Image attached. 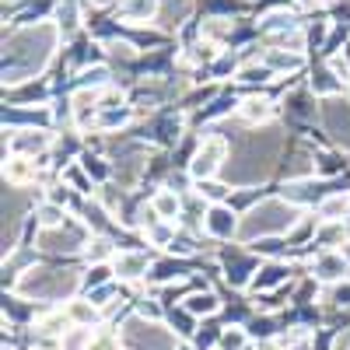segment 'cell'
I'll use <instances>...</instances> for the list:
<instances>
[{
  "instance_id": "obj_6",
  "label": "cell",
  "mask_w": 350,
  "mask_h": 350,
  "mask_svg": "<svg viewBox=\"0 0 350 350\" xmlns=\"http://www.w3.org/2000/svg\"><path fill=\"white\" fill-rule=\"evenodd\" d=\"M319 112H323L326 133L340 144L343 151H350V102L347 98H326Z\"/></svg>"
},
{
  "instance_id": "obj_9",
  "label": "cell",
  "mask_w": 350,
  "mask_h": 350,
  "mask_svg": "<svg viewBox=\"0 0 350 350\" xmlns=\"http://www.w3.org/2000/svg\"><path fill=\"white\" fill-rule=\"evenodd\" d=\"M224 267H228V280L235 284V287H242L249 280V273H256V259L249 252L231 245V249H224Z\"/></svg>"
},
{
  "instance_id": "obj_26",
  "label": "cell",
  "mask_w": 350,
  "mask_h": 350,
  "mask_svg": "<svg viewBox=\"0 0 350 350\" xmlns=\"http://www.w3.org/2000/svg\"><path fill=\"white\" fill-rule=\"evenodd\" d=\"M267 67L270 70H298L301 67V56L291 53V49H280V53H270L267 56Z\"/></svg>"
},
{
  "instance_id": "obj_48",
  "label": "cell",
  "mask_w": 350,
  "mask_h": 350,
  "mask_svg": "<svg viewBox=\"0 0 350 350\" xmlns=\"http://www.w3.org/2000/svg\"><path fill=\"white\" fill-rule=\"evenodd\" d=\"M179 350H189V347H179Z\"/></svg>"
},
{
  "instance_id": "obj_39",
  "label": "cell",
  "mask_w": 350,
  "mask_h": 350,
  "mask_svg": "<svg viewBox=\"0 0 350 350\" xmlns=\"http://www.w3.org/2000/svg\"><path fill=\"white\" fill-rule=\"evenodd\" d=\"M221 343H224L228 350H242V347H245V333H239V329H235V333H224Z\"/></svg>"
},
{
  "instance_id": "obj_43",
  "label": "cell",
  "mask_w": 350,
  "mask_h": 350,
  "mask_svg": "<svg viewBox=\"0 0 350 350\" xmlns=\"http://www.w3.org/2000/svg\"><path fill=\"white\" fill-rule=\"evenodd\" d=\"M92 245H95V249H88V252H92L95 259H105V256H109V242H105V239H95Z\"/></svg>"
},
{
  "instance_id": "obj_11",
  "label": "cell",
  "mask_w": 350,
  "mask_h": 350,
  "mask_svg": "<svg viewBox=\"0 0 350 350\" xmlns=\"http://www.w3.org/2000/svg\"><path fill=\"white\" fill-rule=\"evenodd\" d=\"M112 270L120 280H140V277H148V256L144 252H120L112 262Z\"/></svg>"
},
{
  "instance_id": "obj_17",
  "label": "cell",
  "mask_w": 350,
  "mask_h": 350,
  "mask_svg": "<svg viewBox=\"0 0 350 350\" xmlns=\"http://www.w3.org/2000/svg\"><path fill=\"white\" fill-rule=\"evenodd\" d=\"M193 11V4L189 0H165V8L158 11V21L165 25V28H175V25H183V18Z\"/></svg>"
},
{
  "instance_id": "obj_37",
  "label": "cell",
  "mask_w": 350,
  "mask_h": 350,
  "mask_svg": "<svg viewBox=\"0 0 350 350\" xmlns=\"http://www.w3.org/2000/svg\"><path fill=\"white\" fill-rule=\"evenodd\" d=\"M67 179H70V186H74V189H81V193L92 189V183H88V175H84L81 168H70V172H67Z\"/></svg>"
},
{
  "instance_id": "obj_13",
  "label": "cell",
  "mask_w": 350,
  "mask_h": 350,
  "mask_svg": "<svg viewBox=\"0 0 350 350\" xmlns=\"http://www.w3.org/2000/svg\"><path fill=\"white\" fill-rule=\"evenodd\" d=\"M347 273H350L347 259L336 256V252H323V256L315 259V277H319V280H343Z\"/></svg>"
},
{
  "instance_id": "obj_2",
  "label": "cell",
  "mask_w": 350,
  "mask_h": 350,
  "mask_svg": "<svg viewBox=\"0 0 350 350\" xmlns=\"http://www.w3.org/2000/svg\"><path fill=\"white\" fill-rule=\"evenodd\" d=\"M56 28L60 25H39L32 32H14L8 42H4V81L8 84H18V81H28V74L39 70L49 53H53V42H56Z\"/></svg>"
},
{
  "instance_id": "obj_23",
  "label": "cell",
  "mask_w": 350,
  "mask_h": 350,
  "mask_svg": "<svg viewBox=\"0 0 350 350\" xmlns=\"http://www.w3.org/2000/svg\"><path fill=\"white\" fill-rule=\"evenodd\" d=\"M67 315H70V323H77V326H92L98 319V305L95 301H70Z\"/></svg>"
},
{
  "instance_id": "obj_34",
  "label": "cell",
  "mask_w": 350,
  "mask_h": 350,
  "mask_svg": "<svg viewBox=\"0 0 350 350\" xmlns=\"http://www.w3.org/2000/svg\"><path fill=\"white\" fill-rule=\"evenodd\" d=\"M105 77H109V70H105V67H88V70L81 74L84 88H92V92H95L98 84H105Z\"/></svg>"
},
{
  "instance_id": "obj_45",
  "label": "cell",
  "mask_w": 350,
  "mask_h": 350,
  "mask_svg": "<svg viewBox=\"0 0 350 350\" xmlns=\"http://www.w3.org/2000/svg\"><path fill=\"white\" fill-rule=\"evenodd\" d=\"M333 350H350V329H347V333H340V336L333 340Z\"/></svg>"
},
{
  "instance_id": "obj_44",
  "label": "cell",
  "mask_w": 350,
  "mask_h": 350,
  "mask_svg": "<svg viewBox=\"0 0 350 350\" xmlns=\"http://www.w3.org/2000/svg\"><path fill=\"white\" fill-rule=\"evenodd\" d=\"M333 301L336 305H350V287H336L333 291Z\"/></svg>"
},
{
  "instance_id": "obj_21",
  "label": "cell",
  "mask_w": 350,
  "mask_h": 350,
  "mask_svg": "<svg viewBox=\"0 0 350 350\" xmlns=\"http://www.w3.org/2000/svg\"><path fill=\"white\" fill-rule=\"evenodd\" d=\"M70 315L67 312H49V315H42L39 319V333H46V336H60V333H70Z\"/></svg>"
},
{
  "instance_id": "obj_46",
  "label": "cell",
  "mask_w": 350,
  "mask_h": 350,
  "mask_svg": "<svg viewBox=\"0 0 350 350\" xmlns=\"http://www.w3.org/2000/svg\"><path fill=\"white\" fill-rule=\"evenodd\" d=\"M92 4H98V8H109V4H116V0H92Z\"/></svg>"
},
{
  "instance_id": "obj_14",
  "label": "cell",
  "mask_w": 350,
  "mask_h": 350,
  "mask_svg": "<svg viewBox=\"0 0 350 350\" xmlns=\"http://www.w3.org/2000/svg\"><path fill=\"white\" fill-rule=\"evenodd\" d=\"M347 214H350V196L347 193H333L319 203V217L326 224H340V221H347Z\"/></svg>"
},
{
  "instance_id": "obj_16",
  "label": "cell",
  "mask_w": 350,
  "mask_h": 350,
  "mask_svg": "<svg viewBox=\"0 0 350 350\" xmlns=\"http://www.w3.org/2000/svg\"><path fill=\"white\" fill-rule=\"evenodd\" d=\"M179 207H183V203H179V196H175V189H161L154 196V203H151V211L161 221H175V217H179Z\"/></svg>"
},
{
  "instance_id": "obj_28",
  "label": "cell",
  "mask_w": 350,
  "mask_h": 350,
  "mask_svg": "<svg viewBox=\"0 0 350 350\" xmlns=\"http://www.w3.org/2000/svg\"><path fill=\"white\" fill-rule=\"evenodd\" d=\"M84 350H120V336L109 333V329H95Z\"/></svg>"
},
{
  "instance_id": "obj_31",
  "label": "cell",
  "mask_w": 350,
  "mask_h": 350,
  "mask_svg": "<svg viewBox=\"0 0 350 350\" xmlns=\"http://www.w3.org/2000/svg\"><path fill=\"white\" fill-rule=\"evenodd\" d=\"M42 95H46V84H42V81H28L21 92H11V95H8V102H18V98H42Z\"/></svg>"
},
{
  "instance_id": "obj_27",
  "label": "cell",
  "mask_w": 350,
  "mask_h": 350,
  "mask_svg": "<svg viewBox=\"0 0 350 350\" xmlns=\"http://www.w3.org/2000/svg\"><path fill=\"white\" fill-rule=\"evenodd\" d=\"M123 14L130 18V21H140V18H158V0H130V4L123 8Z\"/></svg>"
},
{
  "instance_id": "obj_19",
  "label": "cell",
  "mask_w": 350,
  "mask_h": 350,
  "mask_svg": "<svg viewBox=\"0 0 350 350\" xmlns=\"http://www.w3.org/2000/svg\"><path fill=\"white\" fill-rule=\"evenodd\" d=\"M239 112H242L245 123H262L273 116V105H270V98H249V102H242Z\"/></svg>"
},
{
  "instance_id": "obj_10",
  "label": "cell",
  "mask_w": 350,
  "mask_h": 350,
  "mask_svg": "<svg viewBox=\"0 0 350 350\" xmlns=\"http://www.w3.org/2000/svg\"><path fill=\"white\" fill-rule=\"evenodd\" d=\"M207 231L214 239H231V235H239V221L235 214H231V207H224V203H214V207L207 211Z\"/></svg>"
},
{
  "instance_id": "obj_1",
  "label": "cell",
  "mask_w": 350,
  "mask_h": 350,
  "mask_svg": "<svg viewBox=\"0 0 350 350\" xmlns=\"http://www.w3.org/2000/svg\"><path fill=\"white\" fill-rule=\"evenodd\" d=\"M235 158L224 165V179L235 186H252L267 179L273 172L277 151H280V130H256V133H239L235 137Z\"/></svg>"
},
{
  "instance_id": "obj_35",
  "label": "cell",
  "mask_w": 350,
  "mask_h": 350,
  "mask_svg": "<svg viewBox=\"0 0 350 350\" xmlns=\"http://www.w3.org/2000/svg\"><path fill=\"white\" fill-rule=\"evenodd\" d=\"M315 168L323 172V175H336L340 168H343V161H340V154H319V161H315Z\"/></svg>"
},
{
  "instance_id": "obj_36",
  "label": "cell",
  "mask_w": 350,
  "mask_h": 350,
  "mask_svg": "<svg viewBox=\"0 0 350 350\" xmlns=\"http://www.w3.org/2000/svg\"><path fill=\"white\" fill-rule=\"evenodd\" d=\"M126 120H130V112H126V109H112V112L102 116V126H105V130H109V126H123Z\"/></svg>"
},
{
  "instance_id": "obj_20",
  "label": "cell",
  "mask_w": 350,
  "mask_h": 350,
  "mask_svg": "<svg viewBox=\"0 0 350 350\" xmlns=\"http://www.w3.org/2000/svg\"><path fill=\"white\" fill-rule=\"evenodd\" d=\"M11 148H14L18 154L25 151V158H28V151H46V148H49V133H14Z\"/></svg>"
},
{
  "instance_id": "obj_47",
  "label": "cell",
  "mask_w": 350,
  "mask_h": 350,
  "mask_svg": "<svg viewBox=\"0 0 350 350\" xmlns=\"http://www.w3.org/2000/svg\"><path fill=\"white\" fill-rule=\"evenodd\" d=\"M343 224H347V235H350V217H347V221H343Z\"/></svg>"
},
{
  "instance_id": "obj_8",
  "label": "cell",
  "mask_w": 350,
  "mask_h": 350,
  "mask_svg": "<svg viewBox=\"0 0 350 350\" xmlns=\"http://www.w3.org/2000/svg\"><path fill=\"white\" fill-rule=\"evenodd\" d=\"M84 245H92L84 239V231L81 228H74V224H67V231L64 228H53V231H39V249H46V252H81Z\"/></svg>"
},
{
  "instance_id": "obj_33",
  "label": "cell",
  "mask_w": 350,
  "mask_h": 350,
  "mask_svg": "<svg viewBox=\"0 0 350 350\" xmlns=\"http://www.w3.org/2000/svg\"><path fill=\"white\" fill-rule=\"evenodd\" d=\"M196 193L200 196H207V200H214V203H221L224 200V193H228V186H221V183H196Z\"/></svg>"
},
{
  "instance_id": "obj_4",
  "label": "cell",
  "mask_w": 350,
  "mask_h": 350,
  "mask_svg": "<svg viewBox=\"0 0 350 350\" xmlns=\"http://www.w3.org/2000/svg\"><path fill=\"white\" fill-rule=\"evenodd\" d=\"M81 284V277L74 270H28L21 280H14L11 287L18 295H32V298H64V295H74Z\"/></svg>"
},
{
  "instance_id": "obj_32",
  "label": "cell",
  "mask_w": 350,
  "mask_h": 350,
  "mask_svg": "<svg viewBox=\"0 0 350 350\" xmlns=\"http://www.w3.org/2000/svg\"><path fill=\"white\" fill-rule=\"evenodd\" d=\"M217 336H221L217 323H203V326H196V336H193V340H196V347L203 350V347H211V343H214Z\"/></svg>"
},
{
  "instance_id": "obj_22",
  "label": "cell",
  "mask_w": 350,
  "mask_h": 350,
  "mask_svg": "<svg viewBox=\"0 0 350 350\" xmlns=\"http://www.w3.org/2000/svg\"><path fill=\"white\" fill-rule=\"evenodd\" d=\"M186 277H189V262H183V259L158 262L154 273H151V280H186Z\"/></svg>"
},
{
  "instance_id": "obj_18",
  "label": "cell",
  "mask_w": 350,
  "mask_h": 350,
  "mask_svg": "<svg viewBox=\"0 0 350 350\" xmlns=\"http://www.w3.org/2000/svg\"><path fill=\"white\" fill-rule=\"evenodd\" d=\"M287 273H298V270H295V267H284V262H267V267H262V273L252 280V287H256V291L273 287V284H280Z\"/></svg>"
},
{
  "instance_id": "obj_29",
  "label": "cell",
  "mask_w": 350,
  "mask_h": 350,
  "mask_svg": "<svg viewBox=\"0 0 350 350\" xmlns=\"http://www.w3.org/2000/svg\"><path fill=\"white\" fill-rule=\"evenodd\" d=\"M273 77V70L262 64V67H256V64H245L242 70H239V81H245V84H267Z\"/></svg>"
},
{
  "instance_id": "obj_5",
  "label": "cell",
  "mask_w": 350,
  "mask_h": 350,
  "mask_svg": "<svg viewBox=\"0 0 350 350\" xmlns=\"http://www.w3.org/2000/svg\"><path fill=\"white\" fill-rule=\"evenodd\" d=\"M123 340L133 350H175L172 329H165L158 323H144V319H130L126 329H123Z\"/></svg>"
},
{
  "instance_id": "obj_30",
  "label": "cell",
  "mask_w": 350,
  "mask_h": 350,
  "mask_svg": "<svg viewBox=\"0 0 350 350\" xmlns=\"http://www.w3.org/2000/svg\"><path fill=\"white\" fill-rule=\"evenodd\" d=\"M168 323H172V329L179 333V336H196L193 319H189V312H186V308H183V312H172V315H168Z\"/></svg>"
},
{
  "instance_id": "obj_25",
  "label": "cell",
  "mask_w": 350,
  "mask_h": 350,
  "mask_svg": "<svg viewBox=\"0 0 350 350\" xmlns=\"http://www.w3.org/2000/svg\"><path fill=\"white\" fill-rule=\"evenodd\" d=\"M39 228L42 231H53V228H64V207L60 203H46V207H39Z\"/></svg>"
},
{
  "instance_id": "obj_7",
  "label": "cell",
  "mask_w": 350,
  "mask_h": 350,
  "mask_svg": "<svg viewBox=\"0 0 350 350\" xmlns=\"http://www.w3.org/2000/svg\"><path fill=\"white\" fill-rule=\"evenodd\" d=\"M224 140H217V137H211V140H203V148L193 154V161H189V172H193V179L196 183H207V179H214L217 172H224Z\"/></svg>"
},
{
  "instance_id": "obj_24",
  "label": "cell",
  "mask_w": 350,
  "mask_h": 350,
  "mask_svg": "<svg viewBox=\"0 0 350 350\" xmlns=\"http://www.w3.org/2000/svg\"><path fill=\"white\" fill-rule=\"evenodd\" d=\"M287 112L291 116H298V120H315V105H312V98H308V92H298V95H291L287 98Z\"/></svg>"
},
{
  "instance_id": "obj_12",
  "label": "cell",
  "mask_w": 350,
  "mask_h": 350,
  "mask_svg": "<svg viewBox=\"0 0 350 350\" xmlns=\"http://www.w3.org/2000/svg\"><path fill=\"white\" fill-rule=\"evenodd\" d=\"M36 175H39L36 161L25 158V154H18V158H11V161L4 165V179H8L11 186H28V183H36Z\"/></svg>"
},
{
  "instance_id": "obj_38",
  "label": "cell",
  "mask_w": 350,
  "mask_h": 350,
  "mask_svg": "<svg viewBox=\"0 0 350 350\" xmlns=\"http://www.w3.org/2000/svg\"><path fill=\"white\" fill-rule=\"evenodd\" d=\"M109 277H112V270H109V267H102V262H98L95 270H88V277H84V280H88V284H105Z\"/></svg>"
},
{
  "instance_id": "obj_3",
  "label": "cell",
  "mask_w": 350,
  "mask_h": 350,
  "mask_svg": "<svg viewBox=\"0 0 350 350\" xmlns=\"http://www.w3.org/2000/svg\"><path fill=\"white\" fill-rule=\"evenodd\" d=\"M298 207L291 200H262L259 207H252L242 224H239V239L252 242V239H267V235H284L298 224Z\"/></svg>"
},
{
  "instance_id": "obj_41",
  "label": "cell",
  "mask_w": 350,
  "mask_h": 350,
  "mask_svg": "<svg viewBox=\"0 0 350 350\" xmlns=\"http://www.w3.org/2000/svg\"><path fill=\"white\" fill-rule=\"evenodd\" d=\"M74 25H77V14H74V8L60 11V32H64V36H67V32H74Z\"/></svg>"
},
{
  "instance_id": "obj_40",
  "label": "cell",
  "mask_w": 350,
  "mask_h": 350,
  "mask_svg": "<svg viewBox=\"0 0 350 350\" xmlns=\"http://www.w3.org/2000/svg\"><path fill=\"white\" fill-rule=\"evenodd\" d=\"M273 333V319H252V336H270Z\"/></svg>"
},
{
  "instance_id": "obj_15",
  "label": "cell",
  "mask_w": 350,
  "mask_h": 350,
  "mask_svg": "<svg viewBox=\"0 0 350 350\" xmlns=\"http://www.w3.org/2000/svg\"><path fill=\"white\" fill-rule=\"evenodd\" d=\"M217 308H221V301H217L214 291H196V295L186 298V312L189 315H214Z\"/></svg>"
},
{
  "instance_id": "obj_42",
  "label": "cell",
  "mask_w": 350,
  "mask_h": 350,
  "mask_svg": "<svg viewBox=\"0 0 350 350\" xmlns=\"http://www.w3.org/2000/svg\"><path fill=\"white\" fill-rule=\"evenodd\" d=\"M312 228H315V224H312V217H305V221L295 228V235H291V239H295V242H305V239L312 235Z\"/></svg>"
}]
</instances>
